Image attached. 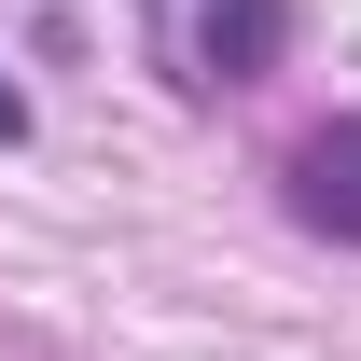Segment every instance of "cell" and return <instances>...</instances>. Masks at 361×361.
I'll use <instances>...</instances> for the list:
<instances>
[{
  "instance_id": "cell-1",
  "label": "cell",
  "mask_w": 361,
  "mask_h": 361,
  "mask_svg": "<svg viewBox=\"0 0 361 361\" xmlns=\"http://www.w3.org/2000/svg\"><path fill=\"white\" fill-rule=\"evenodd\" d=\"M292 209H306L319 236H361V111H348V126H319L306 153H292Z\"/></svg>"
},
{
  "instance_id": "cell-3",
  "label": "cell",
  "mask_w": 361,
  "mask_h": 361,
  "mask_svg": "<svg viewBox=\"0 0 361 361\" xmlns=\"http://www.w3.org/2000/svg\"><path fill=\"white\" fill-rule=\"evenodd\" d=\"M14 139H28V97H14V84H0V153H14Z\"/></svg>"
},
{
  "instance_id": "cell-2",
  "label": "cell",
  "mask_w": 361,
  "mask_h": 361,
  "mask_svg": "<svg viewBox=\"0 0 361 361\" xmlns=\"http://www.w3.org/2000/svg\"><path fill=\"white\" fill-rule=\"evenodd\" d=\"M195 56H209V84H250V70L278 56V0H223V14H209V42H195Z\"/></svg>"
}]
</instances>
